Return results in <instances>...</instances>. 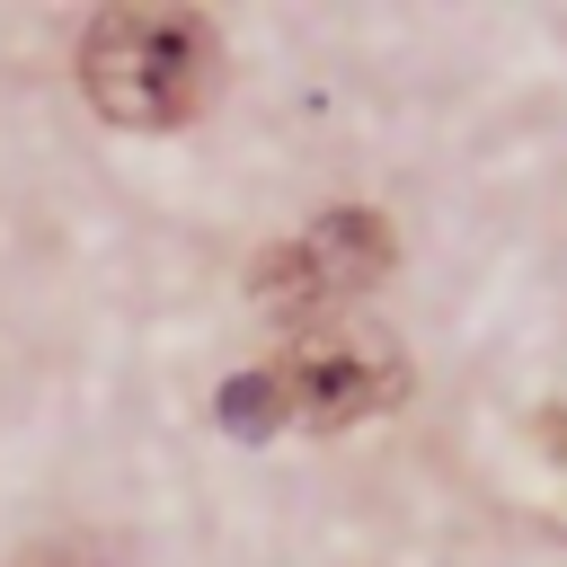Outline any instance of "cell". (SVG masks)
<instances>
[{"label": "cell", "instance_id": "cell-1", "mask_svg": "<svg viewBox=\"0 0 567 567\" xmlns=\"http://www.w3.org/2000/svg\"><path fill=\"white\" fill-rule=\"evenodd\" d=\"M213 80H221V53L195 9H97L80 35V89L106 124L168 133L204 115Z\"/></svg>", "mask_w": 567, "mask_h": 567}, {"label": "cell", "instance_id": "cell-2", "mask_svg": "<svg viewBox=\"0 0 567 567\" xmlns=\"http://www.w3.org/2000/svg\"><path fill=\"white\" fill-rule=\"evenodd\" d=\"M408 372H399V346H372V337H319V346H292L284 363L266 372H239L221 390V425L239 443H266L284 425H310V434H337V425H363L381 408H399Z\"/></svg>", "mask_w": 567, "mask_h": 567}, {"label": "cell", "instance_id": "cell-3", "mask_svg": "<svg viewBox=\"0 0 567 567\" xmlns=\"http://www.w3.org/2000/svg\"><path fill=\"white\" fill-rule=\"evenodd\" d=\"M390 275V221L381 213H319L301 239L266 248L248 292L275 310V319H310V310H337L354 292H372Z\"/></svg>", "mask_w": 567, "mask_h": 567}, {"label": "cell", "instance_id": "cell-4", "mask_svg": "<svg viewBox=\"0 0 567 567\" xmlns=\"http://www.w3.org/2000/svg\"><path fill=\"white\" fill-rule=\"evenodd\" d=\"M18 567H106L97 549H80V540H44V549H27Z\"/></svg>", "mask_w": 567, "mask_h": 567}]
</instances>
